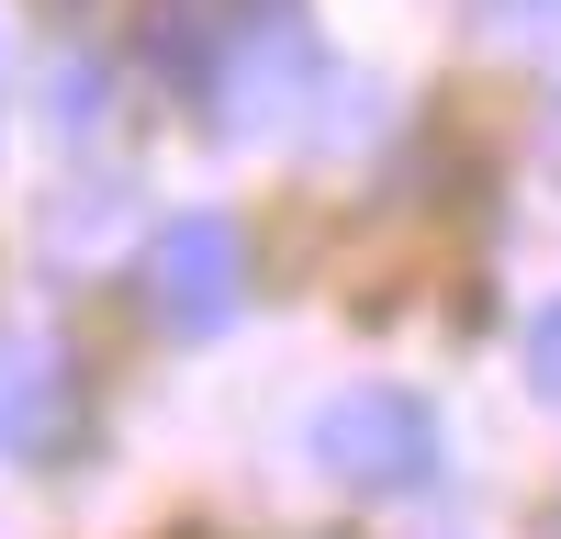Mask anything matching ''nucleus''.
Returning a JSON list of instances; mask_svg holds the SVG:
<instances>
[{
    "mask_svg": "<svg viewBox=\"0 0 561 539\" xmlns=\"http://www.w3.org/2000/svg\"><path fill=\"white\" fill-rule=\"evenodd\" d=\"M237 34H259V0H147V57L192 90L237 57Z\"/></svg>",
    "mask_w": 561,
    "mask_h": 539,
    "instance_id": "obj_3",
    "label": "nucleus"
},
{
    "mask_svg": "<svg viewBox=\"0 0 561 539\" xmlns=\"http://www.w3.org/2000/svg\"><path fill=\"white\" fill-rule=\"evenodd\" d=\"M314 461H325V483H348V494H427L438 483V416H427V393H404V382L337 393L314 416Z\"/></svg>",
    "mask_w": 561,
    "mask_h": 539,
    "instance_id": "obj_1",
    "label": "nucleus"
},
{
    "mask_svg": "<svg viewBox=\"0 0 561 539\" xmlns=\"http://www.w3.org/2000/svg\"><path fill=\"white\" fill-rule=\"evenodd\" d=\"M528 382L539 404H561V303H539V326H528Z\"/></svg>",
    "mask_w": 561,
    "mask_h": 539,
    "instance_id": "obj_5",
    "label": "nucleus"
},
{
    "mask_svg": "<svg viewBox=\"0 0 561 539\" xmlns=\"http://www.w3.org/2000/svg\"><path fill=\"white\" fill-rule=\"evenodd\" d=\"M237 293H248V237H237V214H169L158 248H147V303H158V326L214 337L225 314H237Z\"/></svg>",
    "mask_w": 561,
    "mask_h": 539,
    "instance_id": "obj_2",
    "label": "nucleus"
},
{
    "mask_svg": "<svg viewBox=\"0 0 561 539\" xmlns=\"http://www.w3.org/2000/svg\"><path fill=\"white\" fill-rule=\"evenodd\" d=\"M68 438V359L23 337V348H0V449H23V461H45V449Z\"/></svg>",
    "mask_w": 561,
    "mask_h": 539,
    "instance_id": "obj_4",
    "label": "nucleus"
}]
</instances>
